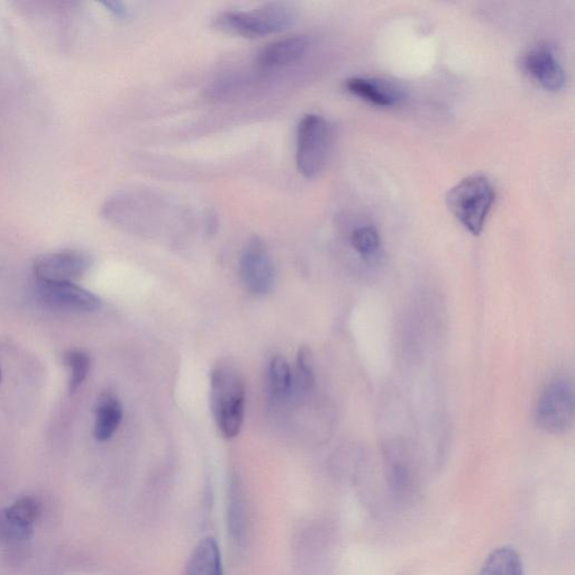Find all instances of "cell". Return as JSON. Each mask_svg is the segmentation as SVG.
Masks as SVG:
<instances>
[{"mask_svg": "<svg viewBox=\"0 0 575 575\" xmlns=\"http://www.w3.org/2000/svg\"><path fill=\"white\" fill-rule=\"evenodd\" d=\"M383 469L390 503L398 509L414 507L422 497V477L413 453L404 444L387 445Z\"/></svg>", "mask_w": 575, "mask_h": 575, "instance_id": "4", "label": "cell"}, {"mask_svg": "<svg viewBox=\"0 0 575 575\" xmlns=\"http://www.w3.org/2000/svg\"><path fill=\"white\" fill-rule=\"evenodd\" d=\"M246 387L239 369L228 362L216 365L211 376V408L219 432L239 436L245 416Z\"/></svg>", "mask_w": 575, "mask_h": 575, "instance_id": "1", "label": "cell"}, {"mask_svg": "<svg viewBox=\"0 0 575 575\" xmlns=\"http://www.w3.org/2000/svg\"><path fill=\"white\" fill-rule=\"evenodd\" d=\"M33 535V528L24 527L9 519L4 510L0 511V538L6 541H26Z\"/></svg>", "mask_w": 575, "mask_h": 575, "instance_id": "22", "label": "cell"}, {"mask_svg": "<svg viewBox=\"0 0 575 575\" xmlns=\"http://www.w3.org/2000/svg\"><path fill=\"white\" fill-rule=\"evenodd\" d=\"M123 421V406L112 391H105L97 400L94 436L107 442L115 435Z\"/></svg>", "mask_w": 575, "mask_h": 575, "instance_id": "13", "label": "cell"}, {"mask_svg": "<svg viewBox=\"0 0 575 575\" xmlns=\"http://www.w3.org/2000/svg\"><path fill=\"white\" fill-rule=\"evenodd\" d=\"M66 367L69 370V390L75 394L84 385L91 370L90 355L81 350H70L63 355Z\"/></svg>", "mask_w": 575, "mask_h": 575, "instance_id": "19", "label": "cell"}, {"mask_svg": "<svg viewBox=\"0 0 575 575\" xmlns=\"http://www.w3.org/2000/svg\"><path fill=\"white\" fill-rule=\"evenodd\" d=\"M240 276L245 289L254 296H266L275 287V264L267 245L257 237L246 245L242 253Z\"/></svg>", "mask_w": 575, "mask_h": 575, "instance_id": "8", "label": "cell"}, {"mask_svg": "<svg viewBox=\"0 0 575 575\" xmlns=\"http://www.w3.org/2000/svg\"><path fill=\"white\" fill-rule=\"evenodd\" d=\"M228 531L237 543L243 541L246 529V508L242 487L237 480L231 481L228 490Z\"/></svg>", "mask_w": 575, "mask_h": 575, "instance_id": "16", "label": "cell"}, {"mask_svg": "<svg viewBox=\"0 0 575 575\" xmlns=\"http://www.w3.org/2000/svg\"><path fill=\"white\" fill-rule=\"evenodd\" d=\"M308 48L309 41L305 36H288L262 48L258 53L257 63L266 70L284 68L303 58Z\"/></svg>", "mask_w": 575, "mask_h": 575, "instance_id": "12", "label": "cell"}, {"mask_svg": "<svg viewBox=\"0 0 575 575\" xmlns=\"http://www.w3.org/2000/svg\"><path fill=\"white\" fill-rule=\"evenodd\" d=\"M345 87L350 94L383 108L395 107L405 98L403 88L376 78L353 77L346 80Z\"/></svg>", "mask_w": 575, "mask_h": 575, "instance_id": "11", "label": "cell"}, {"mask_svg": "<svg viewBox=\"0 0 575 575\" xmlns=\"http://www.w3.org/2000/svg\"><path fill=\"white\" fill-rule=\"evenodd\" d=\"M182 575H224L222 554L214 537L204 538L195 547Z\"/></svg>", "mask_w": 575, "mask_h": 575, "instance_id": "14", "label": "cell"}, {"mask_svg": "<svg viewBox=\"0 0 575 575\" xmlns=\"http://www.w3.org/2000/svg\"><path fill=\"white\" fill-rule=\"evenodd\" d=\"M90 255L78 250H63L40 255L33 263L38 281L75 282L91 268Z\"/></svg>", "mask_w": 575, "mask_h": 575, "instance_id": "9", "label": "cell"}, {"mask_svg": "<svg viewBox=\"0 0 575 575\" xmlns=\"http://www.w3.org/2000/svg\"><path fill=\"white\" fill-rule=\"evenodd\" d=\"M495 200L494 185L481 173L462 179L446 195V205L452 215L474 236H479L485 228Z\"/></svg>", "mask_w": 575, "mask_h": 575, "instance_id": "3", "label": "cell"}, {"mask_svg": "<svg viewBox=\"0 0 575 575\" xmlns=\"http://www.w3.org/2000/svg\"><path fill=\"white\" fill-rule=\"evenodd\" d=\"M109 12H112L115 16L125 17L127 15V9L122 3H105L104 4Z\"/></svg>", "mask_w": 575, "mask_h": 575, "instance_id": "23", "label": "cell"}, {"mask_svg": "<svg viewBox=\"0 0 575 575\" xmlns=\"http://www.w3.org/2000/svg\"><path fill=\"white\" fill-rule=\"evenodd\" d=\"M575 417L573 383L564 377L551 380L542 391L535 408V423L551 435H563L572 430Z\"/></svg>", "mask_w": 575, "mask_h": 575, "instance_id": "6", "label": "cell"}, {"mask_svg": "<svg viewBox=\"0 0 575 575\" xmlns=\"http://www.w3.org/2000/svg\"><path fill=\"white\" fill-rule=\"evenodd\" d=\"M5 515L24 527L33 528L41 514L38 501L32 497H23L17 500L11 507L4 509Z\"/></svg>", "mask_w": 575, "mask_h": 575, "instance_id": "20", "label": "cell"}, {"mask_svg": "<svg viewBox=\"0 0 575 575\" xmlns=\"http://www.w3.org/2000/svg\"><path fill=\"white\" fill-rule=\"evenodd\" d=\"M3 380V373H2V369H0V382H2Z\"/></svg>", "mask_w": 575, "mask_h": 575, "instance_id": "24", "label": "cell"}, {"mask_svg": "<svg viewBox=\"0 0 575 575\" xmlns=\"http://www.w3.org/2000/svg\"><path fill=\"white\" fill-rule=\"evenodd\" d=\"M523 68L538 85L549 91H559L564 85L565 72L549 44H537L523 58Z\"/></svg>", "mask_w": 575, "mask_h": 575, "instance_id": "10", "label": "cell"}, {"mask_svg": "<svg viewBox=\"0 0 575 575\" xmlns=\"http://www.w3.org/2000/svg\"><path fill=\"white\" fill-rule=\"evenodd\" d=\"M36 297L50 309L68 313H94L102 300L75 282H43L36 285Z\"/></svg>", "mask_w": 575, "mask_h": 575, "instance_id": "7", "label": "cell"}, {"mask_svg": "<svg viewBox=\"0 0 575 575\" xmlns=\"http://www.w3.org/2000/svg\"><path fill=\"white\" fill-rule=\"evenodd\" d=\"M351 244L362 259L371 261L378 257L381 250V237L376 227L364 225L352 232Z\"/></svg>", "mask_w": 575, "mask_h": 575, "instance_id": "18", "label": "cell"}, {"mask_svg": "<svg viewBox=\"0 0 575 575\" xmlns=\"http://www.w3.org/2000/svg\"><path fill=\"white\" fill-rule=\"evenodd\" d=\"M270 394L276 400H284L294 388V374L288 361L282 355H275L269 365Z\"/></svg>", "mask_w": 575, "mask_h": 575, "instance_id": "17", "label": "cell"}, {"mask_svg": "<svg viewBox=\"0 0 575 575\" xmlns=\"http://www.w3.org/2000/svg\"><path fill=\"white\" fill-rule=\"evenodd\" d=\"M335 127L324 116L308 114L297 127L296 163L307 179L321 175L335 141Z\"/></svg>", "mask_w": 575, "mask_h": 575, "instance_id": "5", "label": "cell"}, {"mask_svg": "<svg viewBox=\"0 0 575 575\" xmlns=\"http://www.w3.org/2000/svg\"><path fill=\"white\" fill-rule=\"evenodd\" d=\"M315 385V370L312 352L303 346L297 355V391L308 392Z\"/></svg>", "mask_w": 575, "mask_h": 575, "instance_id": "21", "label": "cell"}, {"mask_svg": "<svg viewBox=\"0 0 575 575\" xmlns=\"http://www.w3.org/2000/svg\"><path fill=\"white\" fill-rule=\"evenodd\" d=\"M297 21L294 6L269 3L250 12H223L215 17L213 26L219 32L244 39H262L289 29Z\"/></svg>", "mask_w": 575, "mask_h": 575, "instance_id": "2", "label": "cell"}, {"mask_svg": "<svg viewBox=\"0 0 575 575\" xmlns=\"http://www.w3.org/2000/svg\"><path fill=\"white\" fill-rule=\"evenodd\" d=\"M478 575H526L522 559L513 547L503 546L492 551Z\"/></svg>", "mask_w": 575, "mask_h": 575, "instance_id": "15", "label": "cell"}]
</instances>
